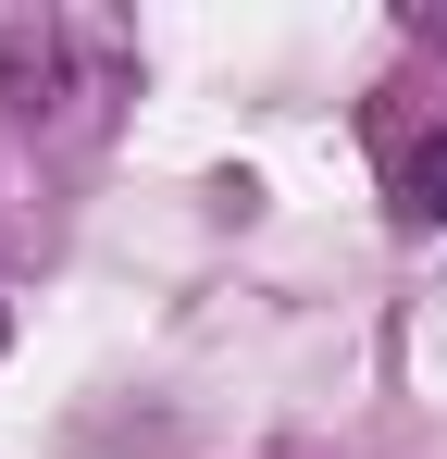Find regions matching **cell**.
Segmentation results:
<instances>
[{
  "label": "cell",
  "mask_w": 447,
  "mask_h": 459,
  "mask_svg": "<svg viewBox=\"0 0 447 459\" xmlns=\"http://www.w3.org/2000/svg\"><path fill=\"white\" fill-rule=\"evenodd\" d=\"M398 186H410V212H435V224H447V125H435V137H410Z\"/></svg>",
  "instance_id": "1"
}]
</instances>
